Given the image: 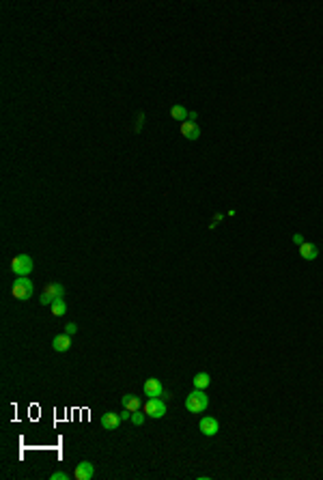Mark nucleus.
Masks as SVG:
<instances>
[{"mask_svg":"<svg viewBox=\"0 0 323 480\" xmlns=\"http://www.w3.org/2000/svg\"><path fill=\"white\" fill-rule=\"evenodd\" d=\"M32 291H35L32 280L28 276H18V280H15L13 287H11V295L20 301H26V299L32 297Z\"/></svg>","mask_w":323,"mask_h":480,"instance_id":"f257e3e1","label":"nucleus"},{"mask_svg":"<svg viewBox=\"0 0 323 480\" xmlns=\"http://www.w3.org/2000/svg\"><path fill=\"white\" fill-rule=\"evenodd\" d=\"M207 407H209V398L205 394V390H196L194 388V392H190L185 398V409L190 413H203Z\"/></svg>","mask_w":323,"mask_h":480,"instance_id":"f03ea898","label":"nucleus"},{"mask_svg":"<svg viewBox=\"0 0 323 480\" xmlns=\"http://www.w3.org/2000/svg\"><path fill=\"white\" fill-rule=\"evenodd\" d=\"M32 269H35V261L28 254H18L11 261V272L15 276H30Z\"/></svg>","mask_w":323,"mask_h":480,"instance_id":"7ed1b4c3","label":"nucleus"},{"mask_svg":"<svg viewBox=\"0 0 323 480\" xmlns=\"http://www.w3.org/2000/svg\"><path fill=\"white\" fill-rule=\"evenodd\" d=\"M65 297V287L58 282H52V284H46V289H43L41 293V304L43 306H52L56 299H63Z\"/></svg>","mask_w":323,"mask_h":480,"instance_id":"20e7f679","label":"nucleus"},{"mask_svg":"<svg viewBox=\"0 0 323 480\" xmlns=\"http://www.w3.org/2000/svg\"><path fill=\"white\" fill-rule=\"evenodd\" d=\"M144 413H147L149 418H164V413H166V403H164V398H149L147 401V405H144Z\"/></svg>","mask_w":323,"mask_h":480,"instance_id":"39448f33","label":"nucleus"},{"mask_svg":"<svg viewBox=\"0 0 323 480\" xmlns=\"http://www.w3.org/2000/svg\"><path fill=\"white\" fill-rule=\"evenodd\" d=\"M198 429H201V433L205 435V437H213L215 433L220 431V422L211 416H205L201 422H198Z\"/></svg>","mask_w":323,"mask_h":480,"instance_id":"423d86ee","label":"nucleus"},{"mask_svg":"<svg viewBox=\"0 0 323 480\" xmlns=\"http://www.w3.org/2000/svg\"><path fill=\"white\" fill-rule=\"evenodd\" d=\"M142 392H144V396H149V398H160L162 394H164V388H162L160 379H155V377H151V379L144 381Z\"/></svg>","mask_w":323,"mask_h":480,"instance_id":"0eeeda50","label":"nucleus"},{"mask_svg":"<svg viewBox=\"0 0 323 480\" xmlns=\"http://www.w3.org/2000/svg\"><path fill=\"white\" fill-rule=\"evenodd\" d=\"M95 476V465L91 461H82V463H78V467H75V472H73V478L75 480H91Z\"/></svg>","mask_w":323,"mask_h":480,"instance_id":"6e6552de","label":"nucleus"},{"mask_svg":"<svg viewBox=\"0 0 323 480\" xmlns=\"http://www.w3.org/2000/svg\"><path fill=\"white\" fill-rule=\"evenodd\" d=\"M121 422H123V418H121V413H116V411H106L104 416H101V420H99V424L106 431L118 429V424H121Z\"/></svg>","mask_w":323,"mask_h":480,"instance_id":"1a4fd4ad","label":"nucleus"},{"mask_svg":"<svg viewBox=\"0 0 323 480\" xmlns=\"http://www.w3.org/2000/svg\"><path fill=\"white\" fill-rule=\"evenodd\" d=\"M181 136L187 140H198L201 138V127H198L196 121H185L181 123Z\"/></svg>","mask_w":323,"mask_h":480,"instance_id":"9d476101","label":"nucleus"},{"mask_svg":"<svg viewBox=\"0 0 323 480\" xmlns=\"http://www.w3.org/2000/svg\"><path fill=\"white\" fill-rule=\"evenodd\" d=\"M52 349H54V351H58V353L69 351V349H71V336H69V334H61V336H56L52 341Z\"/></svg>","mask_w":323,"mask_h":480,"instance_id":"9b49d317","label":"nucleus"},{"mask_svg":"<svg viewBox=\"0 0 323 480\" xmlns=\"http://www.w3.org/2000/svg\"><path fill=\"white\" fill-rule=\"evenodd\" d=\"M300 254H301V258H306V261H315V258L319 256V248L315 244H310V241H304V244L300 246Z\"/></svg>","mask_w":323,"mask_h":480,"instance_id":"f8f14e48","label":"nucleus"},{"mask_svg":"<svg viewBox=\"0 0 323 480\" xmlns=\"http://www.w3.org/2000/svg\"><path fill=\"white\" fill-rule=\"evenodd\" d=\"M140 405H142V403H140V398L138 396H134V394H125V396H123V409H129V411H138V409H140Z\"/></svg>","mask_w":323,"mask_h":480,"instance_id":"ddd939ff","label":"nucleus"},{"mask_svg":"<svg viewBox=\"0 0 323 480\" xmlns=\"http://www.w3.org/2000/svg\"><path fill=\"white\" fill-rule=\"evenodd\" d=\"M192 384H194L196 390H205V388L211 384V377H209V373H196V375H194V379H192Z\"/></svg>","mask_w":323,"mask_h":480,"instance_id":"4468645a","label":"nucleus"},{"mask_svg":"<svg viewBox=\"0 0 323 480\" xmlns=\"http://www.w3.org/2000/svg\"><path fill=\"white\" fill-rule=\"evenodd\" d=\"M170 116L177 118V121L185 123V118H190V112L185 110V106H172L170 108Z\"/></svg>","mask_w":323,"mask_h":480,"instance_id":"2eb2a0df","label":"nucleus"},{"mask_svg":"<svg viewBox=\"0 0 323 480\" xmlns=\"http://www.w3.org/2000/svg\"><path fill=\"white\" fill-rule=\"evenodd\" d=\"M50 310H52V315L54 317H63L65 312H67V304H65V299H56L54 304L50 306Z\"/></svg>","mask_w":323,"mask_h":480,"instance_id":"dca6fc26","label":"nucleus"},{"mask_svg":"<svg viewBox=\"0 0 323 480\" xmlns=\"http://www.w3.org/2000/svg\"><path fill=\"white\" fill-rule=\"evenodd\" d=\"M144 416H147V413H140V411H134V413H132V422H134V424H136V427H140V424H144Z\"/></svg>","mask_w":323,"mask_h":480,"instance_id":"f3484780","label":"nucleus"},{"mask_svg":"<svg viewBox=\"0 0 323 480\" xmlns=\"http://www.w3.org/2000/svg\"><path fill=\"white\" fill-rule=\"evenodd\" d=\"M67 478H69L67 472H54L52 476H50V480H67Z\"/></svg>","mask_w":323,"mask_h":480,"instance_id":"a211bd4d","label":"nucleus"},{"mask_svg":"<svg viewBox=\"0 0 323 480\" xmlns=\"http://www.w3.org/2000/svg\"><path fill=\"white\" fill-rule=\"evenodd\" d=\"M75 332H78V325H75V323H67V325H65V334H69V336H73Z\"/></svg>","mask_w":323,"mask_h":480,"instance_id":"6ab92c4d","label":"nucleus"},{"mask_svg":"<svg viewBox=\"0 0 323 480\" xmlns=\"http://www.w3.org/2000/svg\"><path fill=\"white\" fill-rule=\"evenodd\" d=\"M293 241H295L298 246H301V244H304V237H301L300 233H295V235H293Z\"/></svg>","mask_w":323,"mask_h":480,"instance_id":"aec40b11","label":"nucleus"}]
</instances>
